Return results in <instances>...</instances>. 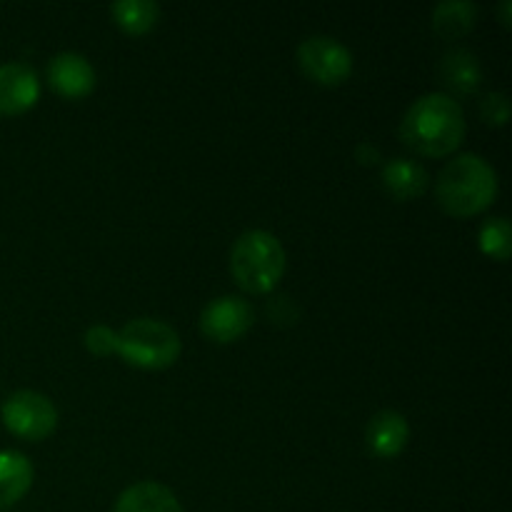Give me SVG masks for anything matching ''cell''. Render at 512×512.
Returning <instances> with one entry per match:
<instances>
[{
    "instance_id": "cell-19",
    "label": "cell",
    "mask_w": 512,
    "mask_h": 512,
    "mask_svg": "<svg viewBox=\"0 0 512 512\" xmlns=\"http://www.w3.org/2000/svg\"><path fill=\"white\" fill-rule=\"evenodd\" d=\"M85 348L98 358H108L115 353V330H110L108 325H93L85 333Z\"/></svg>"
},
{
    "instance_id": "cell-10",
    "label": "cell",
    "mask_w": 512,
    "mask_h": 512,
    "mask_svg": "<svg viewBox=\"0 0 512 512\" xmlns=\"http://www.w3.org/2000/svg\"><path fill=\"white\" fill-rule=\"evenodd\" d=\"M365 440H368V450L375 458L395 460L408 445L410 425L405 415L395 413V410H383L368 423Z\"/></svg>"
},
{
    "instance_id": "cell-1",
    "label": "cell",
    "mask_w": 512,
    "mask_h": 512,
    "mask_svg": "<svg viewBox=\"0 0 512 512\" xmlns=\"http://www.w3.org/2000/svg\"><path fill=\"white\" fill-rule=\"evenodd\" d=\"M400 138L425 158H445L465 140V115L458 100L445 93H430L415 100L403 115Z\"/></svg>"
},
{
    "instance_id": "cell-20",
    "label": "cell",
    "mask_w": 512,
    "mask_h": 512,
    "mask_svg": "<svg viewBox=\"0 0 512 512\" xmlns=\"http://www.w3.org/2000/svg\"><path fill=\"white\" fill-rule=\"evenodd\" d=\"M355 155H358V160L363 165H375L380 160V153H378V148H373V145L370 143H363L360 145L358 150H355Z\"/></svg>"
},
{
    "instance_id": "cell-21",
    "label": "cell",
    "mask_w": 512,
    "mask_h": 512,
    "mask_svg": "<svg viewBox=\"0 0 512 512\" xmlns=\"http://www.w3.org/2000/svg\"><path fill=\"white\" fill-rule=\"evenodd\" d=\"M510 10H512V3L510 0H505V3L500 5V20H503L505 28H510Z\"/></svg>"
},
{
    "instance_id": "cell-14",
    "label": "cell",
    "mask_w": 512,
    "mask_h": 512,
    "mask_svg": "<svg viewBox=\"0 0 512 512\" xmlns=\"http://www.w3.org/2000/svg\"><path fill=\"white\" fill-rule=\"evenodd\" d=\"M440 78L453 93L473 95L483 85V68L470 50H450L440 63Z\"/></svg>"
},
{
    "instance_id": "cell-15",
    "label": "cell",
    "mask_w": 512,
    "mask_h": 512,
    "mask_svg": "<svg viewBox=\"0 0 512 512\" xmlns=\"http://www.w3.org/2000/svg\"><path fill=\"white\" fill-rule=\"evenodd\" d=\"M478 8L468 0H448L433 10V30L443 40H458L475 28Z\"/></svg>"
},
{
    "instance_id": "cell-8",
    "label": "cell",
    "mask_w": 512,
    "mask_h": 512,
    "mask_svg": "<svg viewBox=\"0 0 512 512\" xmlns=\"http://www.w3.org/2000/svg\"><path fill=\"white\" fill-rule=\"evenodd\" d=\"M48 85L65 100H83L95 90V70L78 53H60L48 63Z\"/></svg>"
},
{
    "instance_id": "cell-2",
    "label": "cell",
    "mask_w": 512,
    "mask_h": 512,
    "mask_svg": "<svg viewBox=\"0 0 512 512\" xmlns=\"http://www.w3.org/2000/svg\"><path fill=\"white\" fill-rule=\"evenodd\" d=\"M435 198L453 218H473L485 213L498 198V173L480 155H458L440 170Z\"/></svg>"
},
{
    "instance_id": "cell-12",
    "label": "cell",
    "mask_w": 512,
    "mask_h": 512,
    "mask_svg": "<svg viewBox=\"0 0 512 512\" xmlns=\"http://www.w3.org/2000/svg\"><path fill=\"white\" fill-rule=\"evenodd\" d=\"M33 463L18 450L0 453V510L10 508L28 495L33 488Z\"/></svg>"
},
{
    "instance_id": "cell-3",
    "label": "cell",
    "mask_w": 512,
    "mask_h": 512,
    "mask_svg": "<svg viewBox=\"0 0 512 512\" xmlns=\"http://www.w3.org/2000/svg\"><path fill=\"white\" fill-rule=\"evenodd\" d=\"M230 273L240 290L265 295L283 280L285 250L268 230H248L230 250Z\"/></svg>"
},
{
    "instance_id": "cell-18",
    "label": "cell",
    "mask_w": 512,
    "mask_h": 512,
    "mask_svg": "<svg viewBox=\"0 0 512 512\" xmlns=\"http://www.w3.org/2000/svg\"><path fill=\"white\" fill-rule=\"evenodd\" d=\"M480 115L488 125L493 128H505L510 120V100L505 93H490L485 95L483 103H480Z\"/></svg>"
},
{
    "instance_id": "cell-17",
    "label": "cell",
    "mask_w": 512,
    "mask_h": 512,
    "mask_svg": "<svg viewBox=\"0 0 512 512\" xmlns=\"http://www.w3.org/2000/svg\"><path fill=\"white\" fill-rule=\"evenodd\" d=\"M480 250L488 258L505 263L512 253V230L508 218H490L480 228Z\"/></svg>"
},
{
    "instance_id": "cell-11",
    "label": "cell",
    "mask_w": 512,
    "mask_h": 512,
    "mask_svg": "<svg viewBox=\"0 0 512 512\" xmlns=\"http://www.w3.org/2000/svg\"><path fill=\"white\" fill-rule=\"evenodd\" d=\"M383 188L390 198L398 203H410V200L423 198L430 185L428 170L420 163L408 158H395L383 165Z\"/></svg>"
},
{
    "instance_id": "cell-16",
    "label": "cell",
    "mask_w": 512,
    "mask_h": 512,
    "mask_svg": "<svg viewBox=\"0 0 512 512\" xmlns=\"http://www.w3.org/2000/svg\"><path fill=\"white\" fill-rule=\"evenodd\" d=\"M110 15L123 33L145 35L158 23L160 5L153 0H120L110 5Z\"/></svg>"
},
{
    "instance_id": "cell-6",
    "label": "cell",
    "mask_w": 512,
    "mask_h": 512,
    "mask_svg": "<svg viewBox=\"0 0 512 512\" xmlns=\"http://www.w3.org/2000/svg\"><path fill=\"white\" fill-rule=\"evenodd\" d=\"M298 63L305 78L323 88H338L353 73V53L328 35L305 38L298 48Z\"/></svg>"
},
{
    "instance_id": "cell-5",
    "label": "cell",
    "mask_w": 512,
    "mask_h": 512,
    "mask_svg": "<svg viewBox=\"0 0 512 512\" xmlns=\"http://www.w3.org/2000/svg\"><path fill=\"white\" fill-rule=\"evenodd\" d=\"M3 425L15 438L40 443L58 428V410L53 400L35 390H18L3 403Z\"/></svg>"
},
{
    "instance_id": "cell-4",
    "label": "cell",
    "mask_w": 512,
    "mask_h": 512,
    "mask_svg": "<svg viewBox=\"0 0 512 512\" xmlns=\"http://www.w3.org/2000/svg\"><path fill=\"white\" fill-rule=\"evenodd\" d=\"M180 335L163 320L135 318L115 333V353L140 370H165L178 363Z\"/></svg>"
},
{
    "instance_id": "cell-7",
    "label": "cell",
    "mask_w": 512,
    "mask_h": 512,
    "mask_svg": "<svg viewBox=\"0 0 512 512\" xmlns=\"http://www.w3.org/2000/svg\"><path fill=\"white\" fill-rule=\"evenodd\" d=\"M253 308L248 300L223 295V298L210 300L200 313V330L208 340L218 345L235 343L253 328Z\"/></svg>"
},
{
    "instance_id": "cell-13",
    "label": "cell",
    "mask_w": 512,
    "mask_h": 512,
    "mask_svg": "<svg viewBox=\"0 0 512 512\" xmlns=\"http://www.w3.org/2000/svg\"><path fill=\"white\" fill-rule=\"evenodd\" d=\"M113 512H183V508L173 490L153 480H143L120 493Z\"/></svg>"
},
{
    "instance_id": "cell-9",
    "label": "cell",
    "mask_w": 512,
    "mask_h": 512,
    "mask_svg": "<svg viewBox=\"0 0 512 512\" xmlns=\"http://www.w3.org/2000/svg\"><path fill=\"white\" fill-rule=\"evenodd\" d=\"M40 98V80L25 63L0 65V115L28 113Z\"/></svg>"
}]
</instances>
